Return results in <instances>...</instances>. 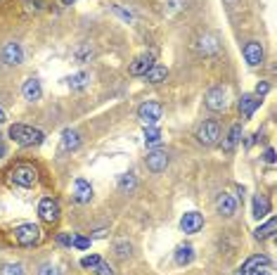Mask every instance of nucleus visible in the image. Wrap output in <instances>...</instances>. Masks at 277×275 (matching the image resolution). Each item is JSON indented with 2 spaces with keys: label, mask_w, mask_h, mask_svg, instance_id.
Here are the masks:
<instances>
[{
  "label": "nucleus",
  "mask_w": 277,
  "mask_h": 275,
  "mask_svg": "<svg viewBox=\"0 0 277 275\" xmlns=\"http://www.w3.org/2000/svg\"><path fill=\"white\" fill-rule=\"evenodd\" d=\"M10 138L22 147H33V145H41V142L45 140V133L43 131H38V129H33V126L14 123V126H10Z\"/></svg>",
  "instance_id": "f257e3e1"
},
{
  "label": "nucleus",
  "mask_w": 277,
  "mask_h": 275,
  "mask_svg": "<svg viewBox=\"0 0 277 275\" xmlns=\"http://www.w3.org/2000/svg\"><path fill=\"white\" fill-rule=\"evenodd\" d=\"M10 183L17 188H33L38 183V171L31 164H17L10 171Z\"/></svg>",
  "instance_id": "f03ea898"
},
{
  "label": "nucleus",
  "mask_w": 277,
  "mask_h": 275,
  "mask_svg": "<svg viewBox=\"0 0 277 275\" xmlns=\"http://www.w3.org/2000/svg\"><path fill=\"white\" fill-rule=\"evenodd\" d=\"M14 240H17L22 247H33L43 240V232H41L38 226H33V223H24V226L14 228Z\"/></svg>",
  "instance_id": "7ed1b4c3"
},
{
  "label": "nucleus",
  "mask_w": 277,
  "mask_h": 275,
  "mask_svg": "<svg viewBox=\"0 0 277 275\" xmlns=\"http://www.w3.org/2000/svg\"><path fill=\"white\" fill-rule=\"evenodd\" d=\"M218 138H221V126H218L215 121H204L202 126H199L197 140L202 142V145L211 147V145H215V142H218Z\"/></svg>",
  "instance_id": "20e7f679"
},
{
  "label": "nucleus",
  "mask_w": 277,
  "mask_h": 275,
  "mask_svg": "<svg viewBox=\"0 0 277 275\" xmlns=\"http://www.w3.org/2000/svg\"><path fill=\"white\" fill-rule=\"evenodd\" d=\"M161 104L159 102H145L137 107V119H140L145 126H154V123L161 119Z\"/></svg>",
  "instance_id": "39448f33"
},
{
  "label": "nucleus",
  "mask_w": 277,
  "mask_h": 275,
  "mask_svg": "<svg viewBox=\"0 0 277 275\" xmlns=\"http://www.w3.org/2000/svg\"><path fill=\"white\" fill-rule=\"evenodd\" d=\"M206 107H209L211 112H223L228 107V90L221 86L211 88V90L206 93Z\"/></svg>",
  "instance_id": "423d86ee"
},
{
  "label": "nucleus",
  "mask_w": 277,
  "mask_h": 275,
  "mask_svg": "<svg viewBox=\"0 0 277 275\" xmlns=\"http://www.w3.org/2000/svg\"><path fill=\"white\" fill-rule=\"evenodd\" d=\"M145 164H147V169L152 173H161V171H166V166H168V154L164 152V150H152V152L145 157Z\"/></svg>",
  "instance_id": "0eeeda50"
},
{
  "label": "nucleus",
  "mask_w": 277,
  "mask_h": 275,
  "mask_svg": "<svg viewBox=\"0 0 277 275\" xmlns=\"http://www.w3.org/2000/svg\"><path fill=\"white\" fill-rule=\"evenodd\" d=\"M38 214H41V218H43L45 223H57V218H60V204H57L55 199L45 197V199H41V204H38Z\"/></svg>",
  "instance_id": "6e6552de"
},
{
  "label": "nucleus",
  "mask_w": 277,
  "mask_h": 275,
  "mask_svg": "<svg viewBox=\"0 0 277 275\" xmlns=\"http://www.w3.org/2000/svg\"><path fill=\"white\" fill-rule=\"evenodd\" d=\"M180 228H183V232H187V235H194V232H199L204 228V216L197 214V211H187V214L180 218Z\"/></svg>",
  "instance_id": "1a4fd4ad"
},
{
  "label": "nucleus",
  "mask_w": 277,
  "mask_h": 275,
  "mask_svg": "<svg viewBox=\"0 0 277 275\" xmlns=\"http://www.w3.org/2000/svg\"><path fill=\"white\" fill-rule=\"evenodd\" d=\"M0 57H3V62H5L7 67H17V64H22V60H24L22 45L19 43H7L5 48H3V52H0Z\"/></svg>",
  "instance_id": "9d476101"
},
{
  "label": "nucleus",
  "mask_w": 277,
  "mask_h": 275,
  "mask_svg": "<svg viewBox=\"0 0 277 275\" xmlns=\"http://www.w3.org/2000/svg\"><path fill=\"white\" fill-rule=\"evenodd\" d=\"M215 209H218V214L221 216H234L237 214V199H234L232 195H228V192H223V195H218V199H215Z\"/></svg>",
  "instance_id": "9b49d317"
},
{
  "label": "nucleus",
  "mask_w": 277,
  "mask_h": 275,
  "mask_svg": "<svg viewBox=\"0 0 277 275\" xmlns=\"http://www.w3.org/2000/svg\"><path fill=\"white\" fill-rule=\"evenodd\" d=\"M152 67H154V55L147 52V55L135 57V62L130 64V74H133V76H145Z\"/></svg>",
  "instance_id": "f8f14e48"
},
{
  "label": "nucleus",
  "mask_w": 277,
  "mask_h": 275,
  "mask_svg": "<svg viewBox=\"0 0 277 275\" xmlns=\"http://www.w3.org/2000/svg\"><path fill=\"white\" fill-rule=\"evenodd\" d=\"M74 199L78 204H86L92 199V188L88 180H83V178H76V183H74Z\"/></svg>",
  "instance_id": "ddd939ff"
},
{
  "label": "nucleus",
  "mask_w": 277,
  "mask_h": 275,
  "mask_svg": "<svg viewBox=\"0 0 277 275\" xmlns=\"http://www.w3.org/2000/svg\"><path fill=\"white\" fill-rule=\"evenodd\" d=\"M22 95H24V100H29V102L41 100V95H43V90H41V81L38 79H26L24 86H22Z\"/></svg>",
  "instance_id": "4468645a"
},
{
  "label": "nucleus",
  "mask_w": 277,
  "mask_h": 275,
  "mask_svg": "<svg viewBox=\"0 0 277 275\" xmlns=\"http://www.w3.org/2000/svg\"><path fill=\"white\" fill-rule=\"evenodd\" d=\"M244 57L251 67H259L261 62H263V48H261V43H256V41L246 43L244 45Z\"/></svg>",
  "instance_id": "2eb2a0df"
},
{
  "label": "nucleus",
  "mask_w": 277,
  "mask_h": 275,
  "mask_svg": "<svg viewBox=\"0 0 277 275\" xmlns=\"http://www.w3.org/2000/svg\"><path fill=\"white\" fill-rule=\"evenodd\" d=\"M259 104H261V98H256V95H242L240 100V112L244 119H251L253 112L259 109Z\"/></svg>",
  "instance_id": "dca6fc26"
},
{
  "label": "nucleus",
  "mask_w": 277,
  "mask_h": 275,
  "mask_svg": "<svg viewBox=\"0 0 277 275\" xmlns=\"http://www.w3.org/2000/svg\"><path fill=\"white\" fill-rule=\"evenodd\" d=\"M78 145H81V135H78V131L67 129L64 133H62V150H64V152H71V150H76Z\"/></svg>",
  "instance_id": "f3484780"
},
{
  "label": "nucleus",
  "mask_w": 277,
  "mask_h": 275,
  "mask_svg": "<svg viewBox=\"0 0 277 275\" xmlns=\"http://www.w3.org/2000/svg\"><path fill=\"white\" fill-rule=\"evenodd\" d=\"M268 214H270V199L265 195H256L253 197V216L256 218H263Z\"/></svg>",
  "instance_id": "a211bd4d"
},
{
  "label": "nucleus",
  "mask_w": 277,
  "mask_h": 275,
  "mask_svg": "<svg viewBox=\"0 0 277 275\" xmlns=\"http://www.w3.org/2000/svg\"><path fill=\"white\" fill-rule=\"evenodd\" d=\"M199 52H202V55H215V52H218V41H215V36L199 38Z\"/></svg>",
  "instance_id": "6ab92c4d"
},
{
  "label": "nucleus",
  "mask_w": 277,
  "mask_h": 275,
  "mask_svg": "<svg viewBox=\"0 0 277 275\" xmlns=\"http://www.w3.org/2000/svg\"><path fill=\"white\" fill-rule=\"evenodd\" d=\"M166 76H168V69L159 67V64H154V67L145 74V79H147L149 83H161V81H166Z\"/></svg>",
  "instance_id": "aec40b11"
},
{
  "label": "nucleus",
  "mask_w": 277,
  "mask_h": 275,
  "mask_svg": "<svg viewBox=\"0 0 277 275\" xmlns=\"http://www.w3.org/2000/svg\"><path fill=\"white\" fill-rule=\"evenodd\" d=\"M263 263H270V261H268V256H263V254H259V256H251V259H246L244 266L240 268V275L251 273L253 268H259V266H263Z\"/></svg>",
  "instance_id": "412c9836"
},
{
  "label": "nucleus",
  "mask_w": 277,
  "mask_h": 275,
  "mask_svg": "<svg viewBox=\"0 0 277 275\" xmlns=\"http://www.w3.org/2000/svg\"><path fill=\"white\" fill-rule=\"evenodd\" d=\"M240 138H242V126H240V123H234L232 129H230V133H228V140L223 142V147H225V152H232L234 145L240 142Z\"/></svg>",
  "instance_id": "4be33fe9"
},
{
  "label": "nucleus",
  "mask_w": 277,
  "mask_h": 275,
  "mask_svg": "<svg viewBox=\"0 0 277 275\" xmlns=\"http://www.w3.org/2000/svg\"><path fill=\"white\" fill-rule=\"evenodd\" d=\"M192 259H194V249H192L190 245L178 247V251H175V263H180V266H187V263H192Z\"/></svg>",
  "instance_id": "5701e85b"
},
{
  "label": "nucleus",
  "mask_w": 277,
  "mask_h": 275,
  "mask_svg": "<svg viewBox=\"0 0 277 275\" xmlns=\"http://www.w3.org/2000/svg\"><path fill=\"white\" fill-rule=\"evenodd\" d=\"M275 228H277V221L270 218L268 223H265V226H259V228H256V237H259V240L272 237V235H275Z\"/></svg>",
  "instance_id": "b1692460"
},
{
  "label": "nucleus",
  "mask_w": 277,
  "mask_h": 275,
  "mask_svg": "<svg viewBox=\"0 0 277 275\" xmlns=\"http://www.w3.org/2000/svg\"><path fill=\"white\" fill-rule=\"evenodd\" d=\"M88 81H90V76H88L86 71H78V74H74L71 79H67V83L74 88V90H81V88L88 86Z\"/></svg>",
  "instance_id": "393cba45"
},
{
  "label": "nucleus",
  "mask_w": 277,
  "mask_h": 275,
  "mask_svg": "<svg viewBox=\"0 0 277 275\" xmlns=\"http://www.w3.org/2000/svg\"><path fill=\"white\" fill-rule=\"evenodd\" d=\"M0 275H24V266L22 263H3Z\"/></svg>",
  "instance_id": "a878e982"
},
{
  "label": "nucleus",
  "mask_w": 277,
  "mask_h": 275,
  "mask_svg": "<svg viewBox=\"0 0 277 275\" xmlns=\"http://www.w3.org/2000/svg\"><path fill=\"white\" fill-rule=\"evenodd\" d=\"M159 140H161L159 129H154V126H145V142H147V145H156Z\"/></svg>",
  "instance_id": "bb28decb"
},
{
  "label": "nucleus",
  "mask_w": 277,
  "mask_h": 275,
  "mask_svg": "<svg viewBox=\"0 0 277 275\" xmlns=\"http://www.w3.org/2000/svg\"><path fill=\"white\" fill-rule=\"evenodd\" d=\"M118 188H121V190H130V188H135V178H133V173H126V176L118 178Z\"/></svg>",
  "instance_id": "cd10ccee"
},
{
  "label": "nucleus",
  "mask_w": 277,
  "mask_h": 275,
  "mask_svg": "<svg viewBox=\"0 0 277 275\" xmlns=\"http://www.w3.org/2000/svg\"><path fill=\"white\" fill-rule=\"evenodd\" d=\"M100 261H102V259H100V256H95V254H90V256H83V259H81V266H83V268H95V266H97V263Z\"/></svg>",
  "instance_id": "c85d7f7f"
},
{
  "label": "nucleus",
  "mask_w": 277,
  "mask_h": 275,
  "mask_svg": "<svg viewBox=\"0 0 277 275\" xmlns=\"http://www.w3.org/2000/svg\"><path fill=\"white\" fill-rule=\"evenodd\" d=\"M114 249H116V254H118L121 259H126V256H130L133 247H130L128 242H116V247H114Z\"/></svg>",
  "instance_id": "c756f323"
},
{
  "label": "nucleus",
  "mask_w": 277,
  "mask_h": 275,
  "mask_svg": "<svg viewBox=\"0 0 277 275\" xmlns=\"http://www.w3.org/2000/svg\"><path fill=\"white\" fill-rule=\"evenodd\" d=\"M24 3V10L26 12H38L43 7V0H22Z\"/></svg>",
  "instance_id": "7c9ffc66"
},
{
  "label": "nucleus",
  "mask_w": 277,
  "mask_h": 275,
  "mask_svg": "<svg viewBox=\"0 0 277 275\" xmlns=\"http://www.w3.org/2000/svg\"><path fill=\"white\" fill-rule=\"evenodd\" d=\"M38 275H60V268H57L55 263H43L41 270H38Z\"/></svg>",
  "instance_id": "2f4dec72"
},
{
  "label": "nucleus",
  "mask_w": 277,
  "mask_h": 275,
  "mask_svg": "<svg viewBox=\"0 0 277 275\" xmlns=\"http://www.w3.org/2000/svg\"><path fill=\"white\" fill-rule=\"evenodd\" d=\"M111 12H114V14H118V17H121L123 22H133V14H130V12H126V10H121V7H118V5H114V7H111Z\"/></svg>",
  "instance_id": "473e14b6"
},
{
  "label": "nucleus",
  "mask_w": 277,
  "mask_h": 275,
  "mask_svg": "<svg viewBox=\"0 0 277 275\" xmlns=\"http://www.w3.org/2000/svg\"><path fill=\"white\" fill-rule=\"evenodd\" d=\"M71 245H74L76 249H88V247H90V240H88V237H74Z\"/></svg>",
  "instance_id": "72a5a7b5"
},
{
  "label": "nucleus",
  "mask_w": 277,
  "mask_h": 275,
  "mask_svg": "<svg viewBox=\"0 0 277 275\" xmlns=\"http://www.w3.org/2000/svg\"><path fill=\"white\" fill-rule=\"evenodd\" d=\"M92 270H95V273H97V275H111V268H109V266H107V263H102V261H100V263H97V266H95V268H92Z\"/></svg>",
  "instance_id": "f704fd0d"
},
{
  "label": "nucleus",
  "mask_w": 277,
  "mask_h": 275,
  "mask_svg": "<svg viewBox=\"0 0 277 275\" xmlns=\"http://www.w3.org/2000/svg\"><path fill=\"white\" fill-rule=\"evenodd\" d=\"M88 55H92V50H88V45H83V48L76 50V60H78V62H83Z\"/></svg>",
  "instance_id": "c9c22d12"
},
{
  "label": "nucleus",
  "mask_w": 277,
  "mask_h": 275,
  "mask_svg": "<svg viewBox=\"0 0 277 275\" xmlns=\"http://www.w3.org/2000/svg\"><path fill=\"white\" fill-rule=\"evenodd\" d=\"M268 90H270V83H265V81L263 83H259V86H256V98H263Z\"/></svg>",
  "instance_id": "e433bc0d"
},
{
  "label": "nucleus",
  "mask_w": 277,
  "mask_h": 275,
  "mask_svg": "<svg viewBox=\"0 0 277 275\" xmlns=\"http://www.w3.org/2000/svg\"><path fill=\"white\" fill-rule=\"evenodd\" d=\"M57 242H60V245H64V247H69L71 242H74V237H71V235H60V237H57Z\"/></svg>",
  "instance_id": "4c0bfd02"
},
{
  "label": "nucleus",
  "mask_w": 277,
  "mask_h": 275,
  "mask_svg": "<svg viewBox=\"0 0 277 275\" xmlns=\"http://www.w3.org/2000/svg\"><path fill=\"white\" fill-rule=\"evenodd\" d=\"M265 161H268V164H272V161H275V150H268V152H265V157H263Z\"/></svg>",
  "instance_id": "58836bf2"
},
{
  "label": "nucleus",
  "mask_w": 277,
  "mask_h": 275,
  "mask_svg": "<svg viewBox=\"0 0 277 275\" xmlns=\"http://www.w3.org/2000/svg\"><path fill=\"white\" fill-rule=\"evenodd\" d=\"M5 121H7V116H5V112L0 109V123H5Z\"/></svg>",
  "instance_id": "ea45409f"
},
{
  "label": "nucleus",
  "mask_w": 277,
  "mask_h": 275,
  "mask_svg": "<svg viewBox=\"0 0 277 275\" xmlns=\"http://www.w3.org/2000/svg\"><path fill=\"white\" fill-rule=\"evenodd\" d=\"M3 154H5V147H3V142H0V159H3Z\"/></svg>",
  "instance_id": "a19ab883"
},
{
  "label": "nucleus",
  "mask_w": 277,
  "mask_h": 275,
  "mask_svg": "<svg viewBox=\"0 0 277 275\" xmlns=\"http://www.w3.org/2000/svg\"><path fill=\"white\" fill-rule=\"evenodd\" d=\"M62 3H64V5H71V3H74V0H62Z\"/></svg>",
  "instance_id": "79ce46f5"
}]
</instances>
